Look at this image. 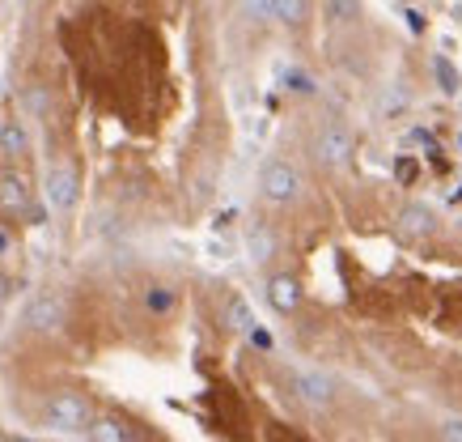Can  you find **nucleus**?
<instances>
[{
	"instance_id": "20",
	"label": "nucleus",
	"mask_w": 462,
	"mask_h": 442,
	"mask_svg": "<svg viewBox=\"0 0 462 442\" xmlns=\"http://www.w3.org/2000/svg\"><path fill=\"white\" fill-rule=\"evenodd\" d=\"M26 102H30V107H34V111H42V107H47V99H42L39 89H30V94H26Z\"/></svg>"
},
{
	"instance_id": "18",
	"label": "nucleus",
	"mask_w": 462,
	"mask_h": 442,
	"mask_svg": "<svg viewBox=\"0 0 462 442\" xmlns=\"http://www.w3.org/2000/svg\"><path fill=\"white\" fill-rule=\"evenodd\" d=\"M437 77H441V89H446V94H458V72L449 69V60H437Z\"/></svg>"
},
{
	"instance_id": "6",
	"label": "nucleus",
	"mask_w": 462,
	"mask_h": 442,
	"mask_svg": "<svg viewBox=\"0 0 462 442\" xmlns=\"http://www.w3.org/2000/svg\"><path fill=\"white\" fill-rule=\"evenodd\" d=\"M293 391L306 400L310 409H327V404L336 400V387H331V379H322L319 371H293Z\"/></svg>"
},
{
	"instance_id": "3",
	"label": "nucleus",
	"mask_w": 462,
	"mask_h": 442,
	"mask_svg": "<svg viewBox=\"0 0 462 442\" xmlns=\"http://www.w3.org/2000/svg\"><path fill=\"white\" fill-rule=\"evenodd\" d=\"M352 154H356V141H352V132L339 128V124H327V128L314 136V157H319L327 171H339V166H348Z\"/></svg>"
},
{
	"instance_id": "5",
	"label": "nucleus",
	"mask_w": 462,
	"mask_h": 442,
	"mask_svg": "<svg viewBox=\"0 0 462 442\" xmlns=\"http://www.w3.org/2000/svg\"><path fill=\"white\" fill-rule=\"evenodd\" d=\"M47 204L60 213H72V204H77V171L64 162L47 171Z\"/></svg>"
},
{
	"instance_id": "11",
	"label": "nucleus",
	"mask_w": 462,
	"mask_h": 442,
	"mask_svg": "<svg viewBox=\"0 0 462 442\" xmlns=\"http://www.w3.org/2000/svg\"><path fill=\"white\" fill-rule=\"evenodd\" d=\"M221 324H225L229 332H242V336H251L259 319H254L251 302L238 298V294H229V298H225V306H221Z\"/></svg>"
},
{
	"instance_id": "9",
	"label": "nucleus",
	"mask_w": 462,
	"mask_h": 442,
	"mask_svg": "<svg viewBox=\"0 0 462 442\" xmlns=\"http://www.w3.org/2000/svg\"><path fill=\"white\" fill-rule=\"evenodd\" d=\"M89 434H94V442H141L136 426H132V421H124V417H115V413L94 417Z\"/></svg>"
},
{
	"instance_id": "24",
	"label": "nucleus",
	"mask_w": 462,
	"mask_h": 442,
	"mask_svg": "<svg viewBox=\"0 0 462 442\" xmlns=\"http://www.w3.org/2000/svg\"><path fill=\"white\" fill-rule=\"evenodd\" d=\"M0 128H5V119H0Z\"/></svg>"
},
{
	"instance_id": "17",
	"label": "nucleus",
	"mask_w": 462,
	"mask_h": 442,
	"mask_svg": "<svg viewBox=\"0 0 462 442\" xmlns=\"http://www.w3.org/2000/svg\"><path fill=\"white\" fill-rule=\"evenodd\" d=\"M437 434H441V442H462V417H441Z\"/></svg>"
},
{
	"instance_id": "10",
	"label": "nucleus",
	"mask_w": 462,
	"mask_h": 442,
	"mask_svg": "<svg viewBox=\"0 0 462 442\" xmlns=\"http://www.w3.org/2000/svg\"><path fill=\"white\" fill-rule=\"evenodd\" d=\"M246 251H251L254 264H267V259H276V251H281V239H276V230L263 226V221H254V226L246 230Z\"/></svg>"
},
{
	"instance_id": "13",
	"label": "nucleus",
	"mask_w": 462,
	"mask_h": 442,
	"mask_svg": "<svg viewBox=\"0 0 462 442\" xmlns=\"http://www.w3.org/2000/svg\"><path fill=\"white\" fill-rule=\"evenodd\" d=\"M26 149H30L26 128H22L17 119H5V128H0V154H5V157H22Z\"/></svg>"
},
{
	"instance_id": "15",
	"label": "nucleus",
	"mask_w": 462,
	"mask_h": 442,
	"mask_svg": "<svg viewBox=\"0 0 462 442\" xmlns=\"http://www.w3.org/2000/svg\"><path fill=\"white\" fill-rule=\"evenodd\" d=\"M331 22H356L361 17V0H327Z\"/></svg>"
},
{
	"instance_id": "21",
	"label": "nucleus",
	"mask_w": 462,
	"mask_h": 442,
	"mask_svg": "<svg viewBox=\"0 0 462 442\" xmlns=\"http://www.w3.org/2000/svg\"><path fill=\"white\" fill-rule=\"evenodd\" d=\"M251 9H259L263 17H272V0H251Z\"/></svg>"
},
{
	"instance_id": "19",
	"label": "nucleus",
	"mask_w": 462,
	"mask_h": 442,
	"mask_svg": "<svg viewBox=\"0 0 462 442\" xmlns=\"http://www.w3.org/2000/svg\"><path fill=\"white\" fill-rule=\"evenodd\" d=\"M14 298V277H5V272H0V311H5V302Z\"/></svg>"
},
{
	"instance_id": "14",
	"label": "nucleus",
	"mask_w": 462,
	"mask_h": 442,
	"mask_svg": "<svg viewBox=\"0 0 462 442\" xmlns=\"http://www.w3.org/2000/svg\"><path fill=\"white\" fill-rule=\"evenodd\" d=\"M272 17L284 26H301L310 17V0H272Z\"/></svg>"
},
{
	"instance_id": "22",
	"label": "nucleus",
	"mask_w": 462,
	"mask_h": 442,
	"mask_svg": "<svg viewBox=\"0 0 462 442\" xmlns=\"http://www.w3.org/2000/svg\"><path fill=\"white\" fill-rule=\"evenodd\" d=\"M9 247H14V239H9V234H5V230H0V256H5V251H9Z\"/></svg>"
},
{
	"instance_id": "8",
	"label": "nucleus",
	"mask_w": 462,
	"mask_h": 442,
	"mask_svg": "<svg viewBox=\"0 0 462 442\" xmlns=\"http://www.w3.org/2000/svg\"><path fill=\"white\" fill-rule=\"evenodd\" d=\"M267 302H272V311L293 315L297 306H301V286H297V277H289V272H276V277L267 281Z\"/></svg>"
},
{
	"instance_id": "1",
	"label": "nucleus",
	"mask_w": 462,
	"mask_h": 442,
	"mask_svg": "<svg viewBox=\"0 0 462 442\" xmlns=\"http://www.w3.org/2000/svg\"><path fill=\"white\" fill-rule=\"evenodd\" d=\"M47 426L60 429V434H81V429L94 426V404L81 391H56L47 400Z\"/></svg>"
},
{
	"instance_id": "23",
	"label": "nucleus",
	"mask_w": 462,
	"mask_h": 442,
	"mask_svg": "<svg viewBox=\"0 0 462 442\" xmlns=\"http://www.w3.org/2000/svg\"><path fill=\"white\" fill-rule=\"evenodd\" d=\"M17 442H30V438H17Z\"/></svg>"
},
{
	"instance_id": "2",
	"label": "nucleus",
	"mask_w": 462,
	"mask_h": 442,
	"mask_svg": "<svg viewBox=\"0 0 462 442\" xmlns=\"http://www.w3.org/2000/svg\"><path fill=\"white\" fill-rule=\"evenodd\" d=\"M259 192L263 200L272 204H293L301 196V174L289 166V162H267L263 171H259Z\"/></svg>"
},
{
	"instance_id": "12",
	"label": "nucleus",
	"mask_w": 462,
	"mask_h": 442,
	"mask_svg": "<svg viewBox=\"0 0 462 442\" xmlns=\"http://www.w3.org/2000/svg\"><path fill=\"white\" fill-rule=\"evenodd\" d=\"M399 230H403L407 239H424V234H433L437 230V217L429 204H403V213H399Z\"/></svg>"
},
{
	"instance_id": "4",
	"label": "nucleus",
	"mask_w": 462,
	"mask_h": 442,
	"mask_svg": "<svg viewBox=\"0 0 462 442\" xmlns=\"http://www.w3.org/2000/svg\"><path fill=\"white\" fill-rule=\"evenodd\" d=\"M69 319V306L56 294H39V298L26 306V328L30 332H60Z\"/></svg>"
},
{
	"instance_id": "16",
	"label": "nucleus",
	"mask_w": 462,
	"mask_h": 442,
	"mask_svg": "<svg viewBox=\"0 0 462 442\" xmlns=\"http://www.w3.org/2000/svg\"><path fill=\"white\" fill-rule=\"evenodd\" d=\"M144 306H149V311H157V315H166L170 306H174V294H170L166 286H153L149 294H144Z\"/></svg>"
},
{
	"instance_id": "7",
	"label": "nucleus",
	"mask_w": 462,
	"mask_h": 442,
	"mask_svg": "<svg viewBox=\"0 0 462 442\" xmlns=\"http://www.w3.org/2000/svg\"><path fill=\"white\" fill-rule=\"evenodd\" d=\"M0 209L5 213H30V179L22 171L0 174Z\"/></svg>"
}]
</instances>
